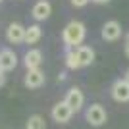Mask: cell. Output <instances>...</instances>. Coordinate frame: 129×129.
Returning a JSON list of instances; mask_svg holds the SVG:
<instances>
[{
	"label": "cell",
	"instance_id": "3",
	"mask_svg": "<svg viewBox=\"0 0 129 129\" xmlns=\"http://www.w3.org/2000/svg\"><path fill=\"white\" fill-rule=\"evenodd\" d=\"M25 31L27 27H23L21 23H10L8 29H6V39H8V43L10 44H19V43H25Z\"/></svg>",
	"mask_w": 129,
	"mask_h": 129
},
{
	"label": "cell",
	"instance_id": "18",
	"mask_svg": "<svg viewBox=\"0 0 129 129\" xmlns=\"http://www.w3.org/2000/svg\"><path fill=\"white\" fill-rule=\"evenodd\" d=\"M62 81H66V73H64V71L58 75V83H62Z\"/></svg>",
	"mask_w": 129,
	"mask_h": 129
},
{
	"label": "cell",
	"instance_id": "8",
	"mask_svg": "<svg viewBox=\"0 0 129 129\" xmlns=\"http://www.w3.org/2000/svg\"><path fill=\"white\" fill-rule=\"evenodd\" d=\"M23 64H25L27 70H39L41 64H43V52L39 48H31L25 52V58H23Z\"/></svg>",
	"mask_w": 129,
	"mask_h": 129
},
{
	"label": "cell",
	"instance_id": "10",
	"mask_svg": "<svg viewBox=\"0 0 129 129\" xmlns=\"http://www.w3.org/2000/svg\"><path fill=\"white\" fill-rule=\"evenodd\" d=\"M121 37V25L118 21H106L102 27V39L104 41H118Z\"/></svg>",
	"mask_w": 129,
	"mask_h": 129
},
{
	"label": "cell",
	"instance_id": "1",
	"mask_svg": "<svg viewBox=\"0 0 129 129\" xmlns=\"http://www.w3.org/2000/svg\"><path fill=\"white\" fill-rule=\"evenodd\" d=\"M85 25L81 21H70L64 27V33H62V39H64L66 48H79L83 39H85Z\"/></svg>",
	"mask_w": 129,
	"mask_h": 129
},
{
	"label": "cell",
	"instance_id": "20",
	"mask_svg": "<svg viewBox=\"0 0 129 129\" xmlns=\"http://www.w3.org/2000/svg\"><path fill=\"white\" fill-rule=\"evenodd\" d=\"M125 56H127V58H129V41H127V43H125Z\"/></svg>",
	"mask_w": 129,
	"mask_h": 129
},
{
	"label": "cell",
	"instance_id": "11",
	"mask_svg": "<svg viewBox=\"0 0 129 129\" xmlns=\"http://www.w3.org/2000/svg\"><path fill=\"white\" fill-rule=\"evenodd\" d=\"M0 64H2V71H10L17 66V56L14 50L4 48L0 50Z\"/></svg>",
	"mask_w": 129,
	"mask_h": 129
},
{
	"label": "cell",
	"instance_id": "19",
	"mask_svg": "<svg viewBox=\"0 0 129 129\" xmlns=\"http://www.w3.org/2000/svg\"><path fill=\"white\" fill-rule=\"evenodd\" d=\"M92 2H96V4H108L110 0H92Z\"/></svg>",
	"mask_w": 129,
	"mask_h": 129
},
{
	"label": "cell",
	"instance_id": "24",
	"mask_svg": "<svg viewBox=\"0 0 129 129\" xmlns=\"http://www.w3.org/2000/svg\"><path fill=\"white\" fill-rule=\"evenodd\" d=\"M0 2H2V0H0Z\"/></svg>",
	"mask_w": 129,
	"mask_h": 129
},
{
	"label": "cell",
	"instance_id": "7",
	"mask_svg": "<svg viewBox=\"0 0 129 129\" xmlns=\"http://www.w3.org/2000/svg\"><path fill=\"white\" fill-rule=\"evenodd\" d=\"M31 14L37 21H44V19H48L50 14H52V6H50V2H46V0H39L37 4L33 6Z\"/></svg>",
	"mask_w": 129,
	"mask_h": 129
},
{
	"label": "cell",
	"instance_id": "14",
	"mask_svg": "<svg viewBox=\"0 0 129 129\" xmlns=\"http://www.w3.org/2000/svg\"><path fill=\"white\" fill-rule=\"evenodd\" d=\"M66 66L70 70H79V58H77V48H66Z\"/></svg>",
	"mask_w": 129,
	"mask_h": 129
},
{
	"label": "cell",
	"instance_id": "5",
	"mask_svg": "<svg viewBox=\"0 0 129 129\" xmlns=\"http://www.w3.org/2000/svg\"><path fill=\"white\" fill-rule=\"evenodd\" d=\"M112 98L118 102H129V83L123 79H118L112 85Z\"/></svg>",
	"mask_w": 129,
	"mask_h": 129
},
{
	"label": "cell",
	"instance_id": "9",
	"mask_svg": "<svg viewBox=\"0 0 129 129\" xmlns=\"http://www.w3.org/2000/svg\"><path fill=\"white\" fill-rule=\"evenodd\" d=\"M27 89H39L44 83V73L41 70H27V75L23 79Z\"/></svg>",
	"mask_w": 129,
	"mask_h": 129
},
{
	"label": "cell",
	"instance_id": "2",
	"mask_svg": "<svg viewBox=\"0 0 129 129\" xmlns=\"http://www.w3.org/2000/svg\"><path fill=\"white\" fill-rule=\"evenodd\" d=\"M87 121L92 125V127H100V125L106 123V110H104L100 104H91L87 108Z\"/></svg>",
	"mask_w": 129,
	"mask_h": 129
},
{
	"label": "cell",
	"instance_id": "6",
	"mask_svg": "<svg viewBox=\"0 0 129 129\" xmlns=\"http://www.w3.org/2000/svg\"><path fill=\"white\" fill-rule=\"evenodd\" d=\"M71 116H73V110H71L66 102H58L56 106L52 108V119H54V121H58V123L70 121Z\"/></svg>",
	"mask_w": 129,
	"mask_h": 129
},
{
	"label": "cell",
	"instance_id": "12",
	"mask_svg": "<svg viewBox=\"0 0 129 129\" xmlns=\"http://www.w3.org/2000/svg\"><path fill=\"white\" fill-rule=\"evenodd\" d=\"M77 58H79L81 68L91 66L92 62H94V50H92L91 46H79V48H77Z\"/></svg>",
	"mask_w": 129,
	"mask_h": 129
},
{
	"label": "cell",
	"instance_id": "15",
	"mask_svg": "<svg viewBox=\"0 0 129 129\" xmlns=\"http://www.w3.org/2000/svg\"><path fill=\"white\" fill-rule=\"evenodd\" d=\"M25 129H46V121H44L43 116L35 114V116H31V118L27 119Z\"/></svg>",
	"mask_w": 129,
	"mask_h": 129
},
{
	"label": "cell",
	"instance_id": "4",
	"mask_svg": "<svg viewBox=\"0 0 129 129\" xmlns=\"http://www.w3.org/2000/svg\"><path fill=\"white\" fill-rule=\"evenodd\" d=\"M68 106L73 110V112H79L81 108H83V102H85V96H83V92H81V89H77V87H71L70 91H68V94H66V100H64Z\"/></svg>",
	"mask_w": 129,
	"mask_h": 129
},
{
	"label": "cell",
	"instance_id": "16",
	"mask_svg": "<svg viewBox=\"0 0 129 129\" xmlns=\"http://www.w3.org/2000/svg\"><path fill=\"white\" fill-rule=\"evenodd\" d=\"M87 2L89 0H71V4L75 6V8H83V6H87Z\"/></svg>",
	"mask_w": 129,
	"mask_h": 129
},
{
	"label": "cell",
	"instance_id": "22",
	"mask_svg": "<svg viewBox=\"0 0 129 129\" xmlns=\"http://www.w3.org/2000/svg\"><path fill=\"white\" fill-rule=\"evenodd\" d=\"M0 71H2V64H0Z\"/></svg>",
	"mask_w": 129,
	"mask_h": 129
},
{
	"label": "cell",
	"instance_id": "23",
	"mask_svg": "<svg viewBox=\"0 0 129 129\" xmlns=\"http://www.w3.org/2000/svg\"><path fill=\"white\" fill-rule=\"evenodd\" d=\"M127 41H129V35H127Z\"/></svg>",
	"mask_w": 129,
	"mask_h": 129
},
{
	"label": "cell",
	"instance_id": "17",
	"mask_svg": "<svg viewBox=\"0 0 129 129\" xmlns=\"http://www.w3.org/2000/svg\"><path fill=\"white\" fill-rule=\"evenodd\" d=\"M4 81H6V75H4V71H0V87L4 85Z\"/></svg>",
	"mask_w": 129,
	"mask_h": 129
},
{
	"label": "cell",
	"instance_id": "13",
	"mask_svg": "<svg viewBox=\"0 0 129 129\" xmlns=\"http://www.w3.org/2000/svg\"><path fill=\"white\" fill-rule=\"evenodd\" d=\"M41 37H43V29H41V25H29L25 31V43L27 44H35L41 41Z\"/></svg>",
	"mask_w": 129,
	"mask_h": 129
},
{
	"label": "cell",
	"instance_id": "21",
	"mask_svg": "<svg viewBox=\"0 0 129 129\" xmlns=\"http://www.w3.org/2000/svg\"><path fill=\"white\" fill-rule=\"evenodd\" d=\"M123 81H127V83H129V70L125 71V75H123Z\"/></svg>",
	"mask_w": 129,
	"mask_h": 129
}]
</instances>
